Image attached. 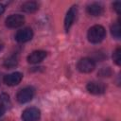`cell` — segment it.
Masks as SVG:
<instances>
[{"label":"cell","mask_w":121,"mask_h":121,"mask_svg":"<svg viewBox=\"0 0 121 121\" xmlns=\"http://www.w3.org/2000/svg\"><path fill=\"white\" fill-rule=\"evenodd\" d=\"M5 111H6V110H5V108H4L3 106H1V105H0V116H1V115H3V113L5 112Z\"/></svg>","instance_id":"18"},{"label":"cell","mask_w":121,"mask_h":121,"mask_svg":"<svg viewBox=\"0 0 121 121\" xmlns=\"http://www.w3.org/2000/svg\"><path fill=\"white\" fill-rule=\"evenodd\" d=\"M33 37V31L29 27H25L17 31L15 34V40L18 43H26L32 39Z\"/></svg>","instance_id":"7"},{"label":"cell","mask_w":121,"mask_h":121,"mask_svg":"<svg viewBox=\"0 0 121 121\" xmlns=\"http://www.w3.org/2000/svg\"><path fill=\"white\" fill-rule=\"evenodd\" d=\"M112 59L114 60V62L117 64V65H120L121 64V49L118 47L116 48V50L113 52L112 54Z\"/></svg>","instance_id":"16"},{"label":"cell","mask_w":121,"mask_h":121,"mask_svg":"<svg viewBox=\"0 0 121 121\" xmlns=\"http://www.w3.org/2000/svg\"><path fill=\"white\" fill-rule=\"evenodd\" d=\"M77 12H78V7L77 6H73L69 9V10L66 13L65 19H64V28L66 31H68L70 29V27L72 26L76 16H77Z\"/></svg>","instance_id":"9"},{"label":"cell","mask_w":121,"mask_h":121,"mask_svg":"<svg viewBox=\"0 0 121 121\" xmlns=\"http://www.w3.org/2000/svg\"><path fill=\"white\" fill-rule=\"evenodd\" d=\"M21 9L24 12H26V13H32V12H35L38 9H39V6L36 2L34 1H27V2H25L22 6H21Z\"/></svg>","instance_id":"12"},{"label":"cell","mask_w":121,"mask_h":121,"mask_svg":"<svg viewBox=\"0 0 121 121\" xmlns=\"http://www.w3.org/2000/svg\"><path fill=\"white\" fill-rule=\"evenodd\" d=\"M86 88L93 95H102L106 91V85L100 81H91L87 84Z\"/></svg>","instance_id":"6"},{"label":"cell","mask_w":121,"mask_h":121,"mask_svg":"<svg viewBox=\"0 0 121 121\" xmlns=\"http://www.w3.org/2000/svg\"><path fill=\"white\" fill-rule=\"evenodd\" d=\"M0 105L3 106L5 108V110L10 106L9 96L7 94H1L0 95Z\"/></svg>","instance_id":"14"},{"label":"cell","mask_w":121,"mask_h":121,"mask_svg":"<svg viewBox=\"0 0 121 121\" xmlns=\"http://www.w3.org/2000/svg\"><path fill=\"white\" fill-rule=\"evenodd\" d=\"M104 8L99 3H92L87 6V12L92 16H99L103 13Z\"/></svg>","instance_id":"11"},{"label":"cell","mask_w":121,"mask_h":121,"mask_svg":"<svg viewBox=\"0 0 121 121\" xmlns=\"http://www.w3.org/2000/svg\"><path fill=\"white\" fill-rule=\"evenodd\" d=\"M46 57V52L43 50H36L30 53L27 57V62L31 64H36L43 60V59Z\"/></svg>","instance_id":"10"},{"label":"cell","mask_w":121,"mask_h":121,"mask_svg":"<svg viewBox=\"0 0 121 121\" xmlns=\"http://www.w3.org/2000/svg\"><path fill=\"white\" fill-rule=\"evenodd\" d=\"M106 36L105 28L100 25H95L88 30L87 37L90 43H98L103 41Z\"/></svg>","instance_id":"1"},{"label":"cell","mask_w":121,"mask_h":121,"mask_svg":"<svg viewBox=\"0 0 121 121\" xmlns=\"http://www.w3.org/2000/svg\"><path fill=\"white\" fill-rule=\"evenodd\" d=\"M112 6H113V9H115V11L119 14L120 13V10H121V3L117 1V2H114Z\"/></svg>","instance_id":"17"},{"label":"cell","mask_w":121,"mask_h":121,"mask_svg":"<svg viewBox=\"0 0 121 121\" xmlns=\"http://www.w3.org/2000/svg\"><path fill=\"white\" fill-rule=\"evenodd\" d=\"M2 48H3V44L0 43V50H2Z\"/></svg>","instance_id":"20"},{"label":"cell","mask_w":121,"mask_h":121,"mask_svg":"<svg viewBox=\"0 0 121 121\" xmlns=\"http://www.w3.org/2000/svg\"><path fill=\"white\" fill-rule=\"evenodd\" d=\"M17 63H18V59H17V57H15V56H10V57H9V58L5 60L4 65H5L6 67H8V68H12V67L16 66Z\"/></svg>","instance_id":"13"},{"label":"cell","mask_w":121,"mask_h":121,"mask_svg":"<svg viewBox=\"0 0 121 121\" xmlns=\"http://www.w3.org/2000/svg\"><path fill=\"white\" fill-rule=\"evenodd\" d=\"M6 26L9 28H16L25 23V17L21 14H11L6 19Z\"/></svg>","instance_id":"5"},{"label":"cell","mask_w":121,"mask_h":121,"mask_svg":"<svg viewBox=\"0 0 121 121\" xmlns=\"http://www.w3.org/2000/svg\"><path fill=\"white\" fill-rule=\"evenodd\" d=\"M34 93L35 92H34V89L32 87H29V86L25 87L17 93L16 99L19 103H26L33 98Z\"/></svg>","instance_id":"2"},{"label":"cell","mask_w":121,"mask_h":121,"mask_svg":"<svg viewBox=\"0 0 121 121\" xmlns=\"http://www.w3.org/2000/svg\"><path fill=\"white\" fill-rule=\"evenodd\" d=\"M4 11H5V7H4V5L0 4V14H2Z\"/></svg>","instance_id":"19"},{"label":"cell","mask_w":121,"mask_h":121,"mask_svg":"<svg viewBox=\"0 0 121 121\" xmlns=\"http://www.w3.org/2000/svg\"><path fill=\"white\" fill-rule=\"evenodd\" d=\"M41 116V112L38 108L29 107L24 110L22 113L23 121H37Z\"/></svg>","instance_id":"4"},{"label":"cell","mask_w":121,"mask_h":121,"mask_svg":"<svg viewBox=\"0 0 121 121\" xmlns=\"http://www.w3.org/2000/svg\"><path fill=\"white\" fill-rule=\"evenodd\" d=\"M95 68V62L91 58H82L78 62V69L81 73H91Z\"/></svg>","instance_id":"3"},{"label":"cell","mask_w":121,"mask_h":121,"mask_svg":"<svg viewBox=\"0 0 121 121\" xmlns=\"http://www.w3.org/2000/svg\"><path fill=\"white\" fill-rule=\"evenodd\" d=\"M111 33L112 35L115 38V39H119L120 38V26H119V23H115L111 27Z\"/></svg>","instance_id":"15"},{"label":"cell","mask_w":121,"mask_h":121,"mask_svg":"<svg viewBox=\"0 0 121 121\" xmlns=\"http://www.w3.org/2000/svg\"><path fill=\"white\" fill-rule=\"evenodd\" d=\"M23 78V74L20 72H14L9 75H6L3 78L4 83L7 84L8 86H15L21 82Z\"/></svg>","instance_id":"8"}]
</instances>
